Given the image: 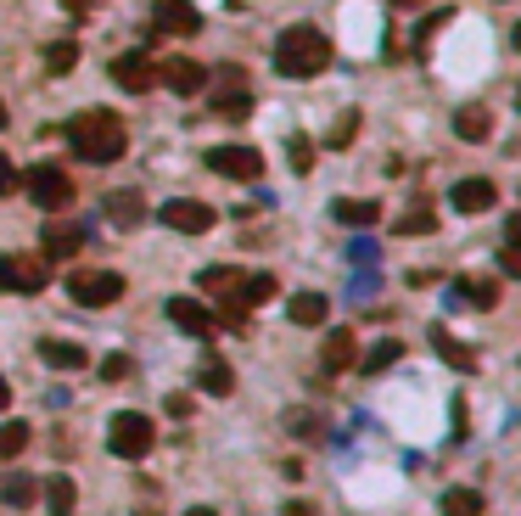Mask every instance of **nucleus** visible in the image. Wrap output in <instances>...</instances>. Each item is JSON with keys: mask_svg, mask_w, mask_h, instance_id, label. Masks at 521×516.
I'll use <instances>...</instances> for the list:
<instances>
[{"mask_svg": "<svg viewBox=\"0 0 521 516\" xmlns=\"http://www.w3.org/2000/svg\"><path fill=\"white\" fill-rule=\"evenodd\" d=\"M437 230V214L432 208H409L404 219H398V236H432Z\"/></svg>", "mask_w": 521, "mask_h": 516, "instance_id": "obj_33", "label": "nucleus"}, {"mask_svg": "<svg viewBox=\"0 0 521 516\" xmlns=\"http://www.w3.org/2000/svg\"><path fill=\"white\" fill-rule=\"evenodd\" d=\"M353 359H359V343H353V331H331V337H325V348H320V371H325V376H337V371H348Z\"/></svg>", "mask_w": 521, "mask_h": 516, "instance_id": "obj_17", "label": "nucleus"}, {"mask_svg": "<svg viewBox=\"0 0 521 516\" xmlns=\"http://www.w3.org/2000/svg\"><path fill=\"white\" fill-rule=\"evenodd\" d=\"M325 62H331V40H325L314 23H292V29L275 40V68H281L286 79H314V73H325Z\"/></svg>", "mask_w": 521, "mask_h": 516, "instance_id": "obj_2", "label": "nucleus"}, {"mask_svg": "<svg viewBox=\"0 0 521 516\" xmlns=\"http://www.w3.org/2000/svg\"><path fill=\"white\" fill-rule=\"evenodd\" d=\"M163 225L169 230H180V236H202V230H213V208L208 202H197V197H174V202H163Z\"/></svg>", "mask_w": 521, "mask_h": 516, "instance_id": "obj_9", "label": "nucleus"}, {"mask_svg": "<svg viewBox=\"0 0 521 516\" xmlns=\"http://www.w3.org/2000/svg\"><path fill=\"white\" fill-rule=\"evenodd\" d=\"M393 6H409V0H393Z\"/></svg>", "mask_w": 521, "mask_h": 516, "instance_id": "obj_46", "label": "nucleus"}, {"mask_svg": "<svg viewBox=\"0 0 521 516\" xmlns=\"http://www.w3.org/2000/svg\"><path fill=\"white\" fill-rule=\"evenodd\" d=\"M152 444H157V427L141 410H118V416L107 421V449H113L118 460H146Z\"/></svg>", "mask_w": 521, "mask_h": 516, "instance_id": "obj_3", "label": "nucleus"}, {"mask_svg": "<svg viewBox=\"0 0 521 516\" xmlns=\"http://www.w3.org/2000/svg\"><path fill=\"white\" fill-rule=\"evenodd\" d=\"M0 124H6V101H0Z\"/></svg>", "mask_w": 521, "mask_h": 516, "instance_id": "obj_45", "label": "nucleus"}, {"mask_svg": "<svg viewBox=\"0 0 521 516\" xmlns=\"http://www.w3.org/2000/svg\"><path fill=\"white\" fill-rule=\"evenodd\" d=\"M45 258L40 253H12L0 258V292H23V298H34V292H45Z\"/></svg>", "mask_w": 521, "mask_h": 516, "instance_id": "obj_6", "label": "nucleus"}, {"mask_svg": "<svg viewBox=\"0 0 521 516\" xmlns=\"http://www.w3.org/2000/svg\"><path fill=\"white\" fill-rule=\"evenodd\" d=\"M398 359H404V343H398V337H387V343H376L365 359H359V371H365V376H381L387 365H398Z\"/></svg>", "mask_w": 521, "mask_h": 516, "instance_id": "obj_27", "label": "nucleus"}, {"mask_svg": "<svg viewBox=\"0 0 521 516\" xmlns=\"http://www.w3.org/2000/svg\"><path fill=\"white\" fill-rule=\"evenodd\" d=\"M152 17H157V34H174V40H191L202 29V12L191 0H152Z\"/></svg>", "mask_w": 521, "mask_h": 516, "instance_id": "obj_11", "label": "nucleus"}, {"mask_svg": "<svg viewBox=\"0 0 521 516\" xmlns=\"http://www.w3.org/2000/svg\"><path fill=\"white\" fill-rule=\"evenodd\" d=\"M73 62H79V45H73V40L45 45V68H51V73H73Z\"/></svg>", "mask_w": 521, "mask_h": 516, "instance_id": "obj_32", "label": "nucleus"}, {"mask_svg": "<svg viewBox=\"0 0 521 516\" xmlns=\"http://www.w3.org/2000/svg\"><path fill=\"white\" fill-rule=\"evenodd\" d=\"M68 298L79 309H107V303L124 298V275L118 270H73L68 275Z\"/></svg>", "mask_w": 521, "mask_h": 516, "instance_id": "obj_4", "label": "nucleus"}, {"mask_svg": "<svg viewBox=\"0 0 521 516\" xmlns=\"http://www.w3.org/2000/svg\"><path fill=\"white\" fill-rule=\"evenodd\" d=\"M213 113H225V118H247L253 113V96H247V73L241 68H219L213 73Z\"/></svg>", "mask_w": 521, "mask_h": 516, "instance_id": "obj_7", "label": "nucleus"}, {"mask_svg": "<svg viewBox=\"0 0 521 516\" xmlns=\"http://www.w3.org/2000/svg\"><path fill=\"white\" fill-rule=\"evenodd\" d=\"M208 169L225 174V180H258L264 174V152H253V146H213Z\"/></svg>", "mask_w": 521, "mask_h": 516, "instance_id": "obj_8", "label": "nucleus"}, {"mask_svg": "<svg viewBox=\"0 0 521 516\" xmlns=\"http://www.w3.org/2000/svg\"><path fill=\"white\" fill-rule=\"evenodd\" d=\"M286 315H292L297 326H325V315H331V303H325V292H297V298L286 303Z\"/></svg>", "mask_w": 521, "mask_h": 516, "instance_id": "obj_21", "label": "nucleus"}, {"mask_svg": "<svg viewBox=\"0 0 521 516\" xmlns=\"http://www.w3.org/2000/svg\"><path fill=\"white\" fill-rule=\"evenodd\" d=\"M499 264H505L510 275H521V253H510V247H505V258H499Z\"/></svg>", "mask_w": 521, "mask_h": 516, "instance_id": "obj_41", "label": "nucleus"}, {"mask_svg": "<svg viewBox=\"0 0 521 516\" xmlns=\"http://www.w3.org/2000/svg\"><path fill=\"white\" fill-rule=\"evenodd\" d=\"M471 303V309H493V303H499V287H493L488 275H471V281H460V287H454V303Z\"/></svg>", "mask_w": 521, "mask_h": 516, "instance_id": "obj_25", "label": "nucleus"}, {"mask_svg": "<svg viewBox=\"0 0 521 516\" xmlns=\"http://www.w3.org/2000/svg\"><path fill=\"white\" fill-rule=\"evenodd\" d=\"M169 320L180 331H191V337H213V331H219V320H213L202 303H191V298H169Z\"/></svg>", "mask_w": 521, "mask_h": 516, "instance_id": "obj_16", "label": "nucleus"}, {"mask_svg": "<svg viewBox=\"0 0 521 516\" xmlns=\"http://www.w3.org/2000/svg\"><path fill=\"white\" fill-rule=\"evenodd\" d=\"M493 180H482V174H471V180H460V186L449 191V202H454V214H488L493 208Z\"/></svg>", "mask_w": 521, "mask_h": 516, "instance_id": "obj_14", "label": "nucleus"}, {"mask_svg": "<svg viewBox=\"0 0 521 516\" xmlns=\"http://www.w3.org/2000/svg\"><path fill=\"white\" fill-rule=\"evenodd\" d=\"M68 146H73V158H85V163H118L124 158V118L107 113V107H90V113H79L68 124Z\"/></svg>", "mask_w": 521, "mask_h": 516, "instance_id": "obj_1", "label": "nucleus"}, {"mask_svg": "<svg viewBox=\"0 0 521 516\" xmlns=\"http://www.w3.org/2000/svg\"><path fill=\"white\" fill-rule=\"evenodd\" d=\"M505 247H510V253H521V214L505 219Z\"/></svg>", "mask_w": 521, "mask_h": 516, "instance_id": "obj_39", "label": "nucleus"}, {"mask_svg": "<svg viewBox=\"0 0 521 516\" xmlns=\"http://www.w3.org/2000/svg\"><path fill=\"white\" fill-rule=\"evenodd\" d=\"M281 516H314V505H309V500H286Z\"/></svg>", "mask_w": 521, "mask_h": 516, "instance_id": "obj_40", "label": "nucleus"}, {"mask_svg": "<svg viewBox=\"0 0 521 516\" xmlns=\"http://www.w3.org/2000/svg\"><path fill=\"white\" fill-rule=\"evenodd\" d=\"M85 247V230L79 225H45L40 230V258L45 264H62V258H73Z\"/></svg>", "mask_w": 521, "mask_h": 516, "instance_id": "obj_13", "label": "nucleus"}, {"mask_svg": "<svg viewBox=\"0 0 521 516\" xmlns=\"http://www.w3.org/2000/svg\"><path fill=\"white\" fill-rule=\"evenodd\" d=\"M331 219H337V225L365 230V225H376V219H381V202L376 197H342V202H331Z\"/></svg>", "mask_w": 521, "mask_h": 516, "instance_id": "obj_18", "label": "nucleus"}, {"mask_svg": "<svg viewBox=\"0 0 521 516\" xmlns=\"http://www.w3.org/2000/svg\"><path fill=\"white\" fill-rule=\"evenodd\" d=\"M516 107H521V90H516Z\"/></svg>", "mask_w": 521, "mask_h": 516, "instance_id": "obj_47", "label": "nucleus"}, {"mask_svg": "<svg viewBox=\"0 0 521 516\" xmlns=\"http://www.w3.org/2000/svg\"><path fill=\"white\" fill-rule=\"evenodd\" d=\"M202 287L225 298V292H236V287H241V275L230 270V264H213V270H202Z\"/></svg>", "mask_w": 521, "mask_h": 516, "instance_id": "obj_34", "label": "nucleus"}, {"mask_svg": "<svg viewBox=\"0 0 521 516\" xmlns=\"http://www.w3.org/2000/svg\"><path fill=\"white\" fill-rule=\"evenodd\" d=\"M432 348H437V354H443V359H449L454 371H477V354H471V348H465V343H454V337H449V331H443V326H432Z\"/></svg>", "mask_w": 521, "mask_h": 516, "instance_id": "obj_24", "label": "nucleus"}, {"mask_svg": "<svg viewBox=\"0 0 521 516\" xmlns=\"http://www.w3.org/2000/svg\"><path fill=\"white\" fill-rule=\"evenodd\" d=\"M45 505H51V516H73V505H79L73 477H51V483H45Z\"/></svg>", "mask_w": 521, "mask_h": 516, "instance_id": "obj_26", "label": "nucleus"}, {"mask_svg": "<svg viewBox=\"0 0 521 516\" xmlns=\"http://www.w3.org/2000/svg\"><path fill=\"white\" fill-rule=\"evenodd\" d=\"M29 449V421H0V460H17Z\"/></svg>", "mask_w": 521, "mask_h": 516, "instance_id": "obj_29", "label": "nucleus"}, {"mask_svg": "<svg viewBox=\"0 0 521 516\" xmlns=\"http://www.w3.org/2000/svg\"><path fill=\"white\" fill-rule=\"evenodd\" d=\"M34 494H40V483L34 477H23V472H12L6 483H0V500L12 505V511H23V505H34Z\"/></svg>", "mask_w": 521, "mask_h": 516, "instance_id": "obj_28", "label": "nucleus"}, {"mask_svg": "<svg viewBox=\"0 0 521 516\" xmlns=\"http://www.w3.org/2000/svg\"><path fill=\"white\" fill-rule=\"evenodd\" d=\"M510 45H516V51H521V23H516V34H510Z\"/></svg>", "mask_w": 521, "mask_h": 516, "instance_id": "obj_44", "label": "nucleus"}, {"mask_svg": "<svg viewBox=\"0 0 521 516\" xmlns=\"http://www.w3.org/2000/svg\"><path fill=\"white\" fill-rule=\"evenodd\" d=\"M454 135H460V141H488V135H493V113H488V107H460V113H454Z\"/></svg>", "mask_w": 521, "mask_h": 516, "instance_id": "obj_22", "label": "nucleus"}, {"mask_svg": "<svg viewBox=\"0 0 521 516\" xmlns=\"http://www.w3.org/2000/svg\"><path fill=\"white\" fill-rule=\"evenodd\" d=\"M443 516H482V494L477 488H449L443 494Z\"/></svg>", "mask_w": 521, "mask_h": 516, "instance_id": "obj_30", "label": "nucleus"}, {"mask_svg": "<svg viewBox=\"0 0 521 516\" xmlns=\"http://www.w3.org/2000/svg\"><path fill=\"white\" fill-rule=\"evenodd\" d=\"M23 186H29V197L40 202L45 214H62L73 202V180H68V169H57V163H34V169L23 174Z\"/></svg>", "mask_w": 521, "mask_h": 516, "instance_id": "obj_5", "label": "nucleus"}, {"mask_svg": "<svg viewBox=\"0 0 521 516\" xmlns=\"http://www.w3.org/2000/svg\"><path fill=\"white\" fill-rule=\"evenodd\" d=\"M129 371H135L129 354H107V359H101V376H107V382H129Z\"/></svg>", "mask_w": 521, "mask_h": 516, "instance_id": "obj_37", "label": "nucleus"}, {"mask_svg": "<svg viewBox=\"0 0 521 516\" xmlns=\"http://www.w3.org/2000/svg\"><path fill=\"white\" fill-rule=\"evenodd\" d=\"M113 79L129 90V96H146V90L157 85V62L146 57V51H124V57L113 62Z\"/></svg>", "mask_w": 521, "mask_h": 516, "instance_id": "obj_12", "label": "nucleus"}, {"mask_svg": "<svg viewBox=\"0 0 521 516\" xmlns=\"http://www.w3.org/2000/svg\"><path fill=\"white\" fill-rule=\"evenodd\" d=\"M157 85H169L174 96H197V90H208V68L191 57H163L157 62Z\"/></svg>", "mask_w": 521, "mask_h": 516, "instance_id": "obj_10", "label": "nucleus"}, {"mask_svg": "<svg viewBox=\"0 0 521 516\" xmlns=\"http://www.w3.org/2000/svg\"><path fill=\"white\" fill-rule=\"evenodd\" d=\"M197 387H202V393H213V399H230V393H236V371H230L219 354H208V359H202V371H197Z\"/></svg>", "mask_w": 521, "mask_h": 516, "instance_id": "obj_19", "label": "nucleus"}, {"mask_svg": "<svg viewBox=\"0 0 521 516\" xmlns=\"http://www.w3.org/2000/svg\"><path fill=\"white\" fill-rule=\"evenodd\" d=\"M12 186H17V169H12V158L0 152V197H12Z\"/></svg>", "mask_w": 521, "mask_h": 516, "instance_id": "obj_38", "label": "nucleus"}, {"mask_svg": "<svg viewBox=\"0 0 521 516\" xmlns=\"http://www.w3.org/2000/svg\"><path fill=\"white\" fill-rule=\"evenodd\" d=\"M353 135H359V113H353V107H348V113L337 118V129H331V135H325V146H331V152H342V146H348Z\"/></svg>", "mask_w": 521, "mask_h": 516, "instance_id": "obj_35", "label": "nucleus"}, {"mask_svg": "<svg viewBox=\"0 0 521 516\" xmlns=\"http://www.w3.org/2000/svg\"><path fill=\"white\" fill-rule=\"evenodd\" d=\"M292 169L297 174L314 169V141H309V135H292Z\"/></svg>", "mask_w": 521, "mask_h": 516, "instance_id": "obj_36", "label": "nucleus"}, {"mask_svg": "<svg viewBox=\"0 0 521 516\" xmlns=\"http://www.w3.org/2000/svg\"><path fill=\"white\" fill-rule=\"evenodd\" d=\"M185 516H219V511H208V505H197V511H185Z\"/></svg>", "mask_w": 521, "mask_h": 516, "instance_id": "obj_43", "label": "nucleus"}, {"mask_svg": "<svg viewBox=\"0 0 521 516\" xmlns=\"http://www.w3.org/2000/svg\"><path fill=\"white\" fill-rule=\"evenodd\" d=\"M230 298H236L241 309H258V303H269V298H275V275H264V270H258V275H247V281H241V287L230 292Z\"/></svg>", "mask_w": 521, "mask_h": 516, "instance_id": "obj_23", "label": "nucleus"}, {"mask_svg": "<svg viewBox=\"0 0 521 516\" xmlns=\"http://www.w3.org/2000/svg\"><path fill=\"white\" fill-rule=\"evenodd\" d=\"M107 219H113L118 230H135V225H146V197L141 191H107Z\"/></svg>", "mask_w": 521, "mask_h": 516, "instance_id": "obj_15", "label": "nucleus"}, {"mask_svg": "<svg viewBox=\"0 0 521 516\" xmlns=\"http://www.w3.org/2000/svg\"><path fill=\"white\" fill-rule=\"evenodd\" d=\"M6 404H12V382H6V376H0V410H6Z\"/></svg>", "mask_w": 521, "mask_h": 516, "instance_id": "obj_42", "label": "nucleus"}, {"mask_svg": "<svg viewBox=\"0 0 521 516\" xmlns=\"http://www.w3.org/2000/svg\"><path fill=\"white\" fill-rule=\"evenodd\" d=\"M40 359H45V365H57V371H85V365H90L85 348H79V343H57V337H45V343H40Z\"/></svg>", "mask_w": 521, "mask_h": 516, "instance_id": "obj_20", "label": "nucleus"}, {"mask_svg": "<svg viewBox=\"0 0 521 516\" xmlns=\"http://www.w3.org/2000/svg\"><path fill=\"white\" fill-rule=\"evenodd\" d=\"M286 432H292V438H320V416H314V410H303V404H297V410H286Z\"/></svg>", "mask_w": 521, "mask_h": 516, "instance_id": "obj_31", "label": "nucleus"}]
</instances>
